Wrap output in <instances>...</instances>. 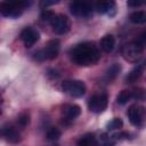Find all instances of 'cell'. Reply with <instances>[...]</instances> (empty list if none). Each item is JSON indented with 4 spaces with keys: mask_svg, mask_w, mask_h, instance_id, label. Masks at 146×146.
<instances>
[{
    "mask_svg": "<svg viewBox=\"0 0 146 146\" xmlns=\"http://www.w3.org/2000/svg\"><path fill=\"white\" fill-rule=\"evenodd\" d=\"M71 57L75 64L80 66H89L99 60L100 52L94 42H82L72 48Z\"/></svg>",
    "mask_w": 146,
    "mask_h": 146,
    "instance_id": "1",
    "label": "cell"
},
{
    "mask_svg": "<svg viewBox=\"0 0 146 146\" xmlns=\"http://www.w3.org/2000/svg\"><path fill=\"white\" fill-rule=\"evenodd\" d=\"M30 5L31 2L27 1H0V14L6 17L16 18Z\"/></svg>",
    "mask_w": 146,
    "mask_h": 146,
    "instance_id": "2",
    "label": "cell"
},
{
    "mask_svg": "<svg viewBox=\"0 0 146 146\" xmlns=\"http://www.w3.org/2000/svg\"><path fill=\"white\" fill-rule=\"evenodd\" d=\"M59 48H60V43L57 39H52L50 40L47 46L40 50H38L35 54H34V58L39 62H42V60H51V59H55L57 56H58V52H59Z\"/></svg>",
    "mask_w": 146,
    "mask_h": 146,
    "instance_id": "3",
    "label": "cell"
},
{
    "mask_svg": "<svg viewBox=\"0 0 146 146\" xmlns=\"http://www.w3.org/2000/svg\"><path fill=\"white\" fill-rule=\"evenodd\" d=\"M63 90L72 97H82L86 94V84L80 80H66L62 83Z\"/></svg>",
    "mask_w": 146,
    "mask_h": 146,
    "instance_id": "4",
    "label": "cell"
},
{
    "mask_svg": "<svg viewBox=\"0 0 146 146\" xmlns=\"http://www.w3.org/2000/svg\"><path fill=\"white\" fill-rule=\"evenodd\" d=\"M143 50H144V46H140L139 43L133 41V42H129L125 46H123L122 55H123V58L125 60L131 62V63H136L141 57Z\"/></svg>",
    "mask_w": 146,
    "mask_h": 146,
    "instance_id": "5",
    "label": "cell"
},
{
    "mask_svg": "<svg viewBox=\"0 0 146 146\" xmlns=\"http://www.w3.org/2000/svg\"><path fill=\"white\" fill-rule=\"evenodd\" d=\"M70 11L76 17H88L92 13V5L87 1H73L70 3Z\"/></svg>",
    "mask_w": 146,
    "mask_h": 146,
    "instance_id": "6",
    "label": "cell"
},
{
    "mask_svg": "<svg viewBox=\"0 0 146 146\" xmlns=\"http://www.w3.org/2000/svg\"><path fill=\"white\" fill-rule=\"evenodd\" d=\"M107 104H108L107 96L105 94H98L89 98L88 108L94 113H102L104 110H106Z\"/></svg>",
    "mask_w": 146,
    "mask_h": 146,
    "instance_id": "7",
    "label": "cell"
},
{
    "mask_svg": "<svg viewBox=\"0 0 146 146\" xmlns=\"http://www.w3.org/2000/svg\"><path fill=\"white\" fill-rule=\"evenodd\" d=\"M50 24H51L54 32L57 34H65L71 29V23H70L68 17L63 14H58V15L56 14L55 18L52 19V22Z\"/></svg>",
    "mask_w": 146,
    "mask_h": 146,
    "instance_id": "8",
    "label": "cell"
},
{
    "mask_svg": "<svg viewBox=\"0 0 146 146\" xmlns=\"http://www.w3.org/2000/svg\"><path fill=\"white\" fill-rule=\"evenodd\" d=\"M40 38V33L33 29V27H25L22 32H21V39L24 42V46L30 48L32 47Z\"/></svg>",
    "mask_w": 146,
    "mask_h": 146,
    "instance_id": "9",
    "label": "cell"
},
{
    "mask_svg": "<svg viewBox=\"0 0 146 146\" xmlns=\"http://www.w3.org/2000/svg\"><path fill=\"white\" fill-rule=\"evenodd\" d=\"M128 116L131 124L140 127L144 120V107H140L138 105H131L128 108Z\"/></svg>",
    "mask_w": 146,
    "mask_h": 146,
    "instance_id": "10",
    "label": "cell"
},
{
    "mask_svg": "<svg viewBox=\"0 0 146 146\" xmlns=\"http://www.w3.org/2000/svg\"><path fill=\"white\" fill-rule=\"evenodd\" d=\"M0 137L5 138L7 141L9 143H13V144H16L21 139V136H19V132L11 125H8V127H3L1 130H0Z\"/></svg>",
    "mask_w": 146,
    "mask_h": 146,
    "instance_id": "11",
    "label": "cell"
},
{
    "mask_svg": "<svg viewBox=\"0 0 146 146\" xmlns=\"http://www.w3.org/2000/svg\"><path fill=\"white\" fill-rule=\"evenodd\" d=\"M95 9L99 14H108L110 16H112L111 11H113V14L115 13V2L114 1H102V2H97L95 5Z\"/></svg>",
    "mask_w": 146,
    "mask_h": 146,
    "instance_id": "12",
    "label": "cell"
},
{
    "mask_svg": "<svg viewBox=\"0 0 146 146\" xmlns=\"http://www.w3.org/2000/svg\"><path fill=\"white\" fill-rule=\"evenodd\" d=\"M100 49L104 51V52H111L113 49H114V46H115V39L112 34H106L105 36L102 38L100 40Z\"/></svg>",
    "mask_w": 146,
    "mask_h": 146,
    "instance_id": "13",
    "label": "cell"
},
{
    "mask_svg": "<svg viewBox=\"0 0 146 146\" xmlns=\"http://www.w3.org/2000/svg\"><path fill=\"white\" fill-rule=\"evenodd\" d=\"M63 113L68 120H74L81 114V107L79 105H75V104L67 105L63 108Z\"/></svg>",
    "mask_w": 146,
    "mask_h": 146,
    "instance_id": "14",
    "label": "cell"
},
{
    "mask_svg": "<svg viewBox=\"0 0 146 146\" xmlns=\"http://www.w3.org/2000/svg\"><path fill=\"white\" fill-rule=\"evenodd\" d=\"M78 146H97V140L94 133H86L78 140Z\"/></svg>",
    "mask_w": 146,
    "mask_h": 146,
    "instance_id": "15",
    "label": "cell"
},
{
    "mask_svg": "<svg viewBox=\"0 0 146 146\" xmlns=\"http://www.w3.org/2000/svg\"><path fill=\"white\" fill-rule=\"evenodd\" d=\"M143 70H144V65H137L135 68H132V70L130 71V73L127 75V78H125L127 82H130V83H131V82L137 81V80L141 76Z\"/></svg>",
    "mask_w": 146,
    "mask_h": 146,
    "instance_id": "16",
    "label": "cell"
},
{
    "mask_svg": "<svg viewBox=\"0 0 146 146\" xmlns=\"http://www.w3.org/2000/svg\"><path fill=\"white\" fill-rule=\"evenodd\" d=\"M129 18H130L131 23H133V24H144L146 22V14L143 10H137V11L131 13Z\"/></svg>",
    "mask_w": 146,
    "mask_h": 146,
    "instance_id": "17",
    "label": "cell"
},
{
    "mask_svg": "<svg viewBox=\"0 0 146 146\" xmlns=\"http://www.w3.org/2000/svg\"><path fill=\"white\" fill-rule=\"evenodd\" d=\"M120 71H121V66H120L119 64H112V65L107 68V71H106V79H107L108 81L114 80V79L119 75Z\"/></svg>",
    "mask_w": 146,
    "mask_h": 146,
    "instance_id": "18",
    "label": "cell"
},
{
    "mask_svg": "<svg viewBox=\"0 0 146 146\" xmlns=\"http://www.w3.org/2000/svg\"><path fill=\"white\" fill-rule=\"evenodd\" d=\"M131 98H132L131 91H129V90H122V91L117 95L116 102H117V104H120V105H124V104H127Z\"/></svg>",
    "mask_w": 146,
    "mask_h": 146,
    "instance_id": "19",
    "label": "cell"
},
{
    "mask_svg": "<svg viewBox=\"0 0 146 146\" xmlns=\"http://www.w3.org/2000/svg\"><path fill=\"white\" fill-rule=\"evenodd\" d=\"M107 130L108 131H112V130H116V129H120L123 127V121L120 119V117H114L113 120H111L108 123H107Z\"/></svg>",
    "mask_w": 146,
    "mask_h": 146,
    "instance_id": "20",
    "label": "cell"
},
{
    "mask_svg": "<svg viewBox=\"0 0 146 146\" xmlns=\"http://www.w3.org/2000/svg\"><path fill=\"white\" fill-rule=\"evenodd\" d=\"M17 123H18V125L22 129H24L25 127H27L30 124V114L26 113V112L19 114L18 117H17Z\"/></svg>",
    "mask_w": 146,
    "mask_h": 146,
    "instance_id": "21",
    "label": "cell"
},
{
    "mask_svg": "<svg viewBox=\"0 0 146 146\" xmlns=\"http://www.w3.org/2000/svg\"><path fill=\"white\" fill-rule=\"evenodd\" d=\"M60 136H62L60 130L58 128H55V127L54 128H50L48 130V132H47V138L49 140H57V139H59Z\"/></svg>",
    "mask_w": 146,
    "mask_h": 146,
    "instance_id": "22",
    "label": "cell"
},
{
    "mask_svg": "<svg viewBox=\"0 0 146 146\" xmlns=\"http://www.w3.org/2000/svg\"><path fill=\"white\" fill-rule=\"evenodd\" d=\"M55 16H56V14H55L52 10H49V9H44V10L41 13V18H42V21H44V22H47V23H51L52 19L55 18Z\"/></svg>",
    "mask_w": 146,
    "mask_h": 146,
    "instance_id": "23",
    "label": "cell"
},
{
    "mask_svg": "<svg viewBox=\"0 0 146 146\" xmlns=\"http://www.w3.org/2000/svg\"><path fill=\"white\" fill-rule=\"evenodd\" d=\"M129 136H130L129 132H120V133L114 135V137H115L116 139H128Z\"/></svg>",
    "mask_w": 146,
    "mask_h": 146,
    "instance_id": "24",
    "label": "cell"
},
{
    "mask_svg": "<svg viewBox=\"0 0 146 146\" xmlns=\"http://www.w3.org/2000/svg\"><path fill=\"white\" fill-rule=\"evenodd\" d=\"M58 2L59 1H41L40 2V6L41 7H48V6H51V5H56Z\"/></svg>",
    "mask_w": 146,
    "mask_h": 146,
    "instance_id": "25",
    "label": "cell"
},
{
    "mask_svg": "<svg viewBox=\"0 0 146 146\" xmlns=\"http://www.w3.org/2000/svg\"><path fill=\"white\" fill-rule=\"evenodd\" d=\"M131 96H132L133 98L140 99V98H143V96H144V91H143V89H140L139 91H137V92H135V94H132V92H131Z\"/></svg>",
    "mask_w": 146,
    "mask_h": 146,
    "instance_id": "26",
    "label": "cell"
},
{
    "mask_svg": "<svg viewBox=\"0 0 146 146\" xmlns=\"http://www.w3.org/2000/svg\"><path fill=\"white\" fill-rule=\"evenodd\" d=\"M127 5H128L129 7H139V6L143 5V2H141V1H128Z\"/></svg>",
    "mask_w": 146,
    "mask_h": 146,
    "instance_id": "27",
    "label": "cell"
},
{
    "mask_svg": "<svg viewBox=\"0 0 146 146\" xmlns=\"http://www.w3.org/2000/svg\"><path fill=\"white\" fill-rule=\"evenodd\" d=\"M1 103H2V100H1V98H0V104H1Z\"/></svg>",
    "mask_w": 146,
    "mask_h": 146,
    "instance_id": "28",
    "label": "cell"
},
{
    "mask_svg": "<svg viewBox=\"0 0 146 146\" xmlns=\"http://www.w3.org/2000/svg\"><path fill=\"white\" fill-rule=\"evenodd\" d=\"M1 113H2V112H1V110H0V115H1Z\"/></svg>",
    "mask_w": 146,
    "mask_h": 146,
    "instance_id": "29",
    "label": "cell"
}]
</instances>
